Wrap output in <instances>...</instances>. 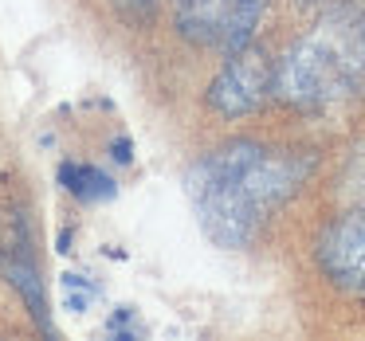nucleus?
<instances>
[{
	"label": "nucleus",
	"instance_id": "f257e3e1",
	"mask_svg": "<svg viewBox=\"0 0 365 341\" xmlns=\"http://www.w3.org/2000/svg\"><path fill=\"white\" fill-rule=\"evenodd\" d=\"M314 173L307 149H279L252 137H232L200 153L185 173V196L200 231L224 251H244L267 220L302 192Z\"/></svg>",
	"mask_w": 365,
	"mask_h": 341
},
{
	"label": "nucleus",
	"instance_id": "20e7f679",
	"mask_svg": "<svg viewBox=\"0 0 365 341\" xmlns=\"http://www.w3.org/2000/svg\"><path fill=\"white\" fill-rule=\"evenodd\" d=\"M271 79H275V63L267 59V51L244 43L228 51V63L212 75L205 103L220 118H247L271 98Z\"/></svg>",
	"mask_w": 365,
	"mask_h": 341
},
{
	"label": "nucleus",
	"instance_id": "1a4fd4ad",
	"mask_svg": "<svg viewBox=\"0 0 365 341\" xmlns=\"http://www.w3.org/2000/svg\"><path fill=\"white\" fill-rule=\"evenodd\" d=\"M114 9H118V16L126 20V24L145 28L158 16V0H114Z\"/></svg>",
	"mask_w": 365,
	"mask_h": 341
},
{
	"label": "nucleus",
	"instance_id": "6e6552de",
	"mask_svg": "<svg viewBox=\"0 0 365 341\" xmlns=\"http://www.w3.org/2000/svg\"><path fill=\"white\" fill-rule=\"evenodd\" d=\"M59 286H63V306L75 310V314H83L91 306V298H98V286L83 283V275H63Z\"/></svg>",
	"mask_w": 365,
	"mask_h": 341
},
{
	"label": "nucleus",
	"instance_id": "f03ea898",
	"mask_svg": "<svg viewBox=\"0 0 365 341\" xmlns=\"http://www.w3.org/2000/svg\"><path fill=\"white\" fill-rule=\"evenodd\" d=\"M365 87V0H334L279 59L271 95L302 114L349 103Z\"/></svg>",
	"mask_w": 365,
	"mask_h": 341
},
{
	"label": "nucleus",
	"instance_id": "39448f33",
	"mask_svg": "<svg viewBox=\"0 0 365 341\" xmlns=\"http://www.w3.org/2000/svg\"><path fill=\"white\" fill-rule=\"evenodd\" d=\"M314 259L322 275L341 290H365V208L341 212L314 239Z\"/></svg>",
	"mask_w": 365,
	"mask_h": 341
},
{
	"label": "nucleus",
	"instance_id": "0eeeda50",
	"mask_svg": "<svg viewBox=\"0 0 365 341\" xmlns=\"http://www.w3.org/2000/svg\"><path fill=\"white\" fill-rule=\"evenodd\" d=\"M56 177L79 204H106V200H114V192H118L114 177L103 173L98 165H91V161H63Z\"/></svg>",
	"mask_w": 365,
	"mask_h": 341
},
{
	"label": "nucleus",
	"instance_id": "7ed1b4c3",
	"mask_svg": "<svg viewBox=\"0 0 365 341\" xmlns=\"http://www.w3.org/2000/svg\"><path fill=\"white\" fill-rule=\"evenodd\" d=\"M267 0H181L177 32L192 48L236 51L252 43Z\"/></svg>",
	"mask_w": 365,
	"mask_h": 341
},
{
	"label": "nucleus",
	"instance_id": "423d86ee",
	"mask_svg": "<svg viewBox=\"0 0 365 341\" xmlns=\"http://www.w3.org/2000/svg\"><path fill=\"white\" fill-rule=\"evenodd\" d=\"M0 275L9 278V286L20 294V302H24L28 314L36 318V325H40V330H51L40 263H36V255H32V239H28L24 224H16V231L0 243Z\"/></svg>",
	"mask_w": 365,
	"mask_h": 341
}]
</instances>
